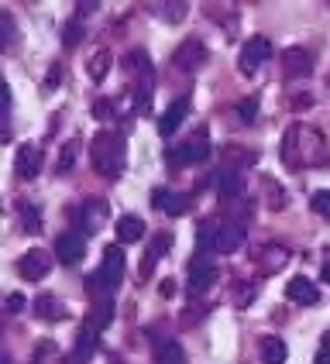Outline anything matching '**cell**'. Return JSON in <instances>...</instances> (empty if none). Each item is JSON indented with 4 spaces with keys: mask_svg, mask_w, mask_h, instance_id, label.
<instances>
[{
    "mask_svg": "<svg viewBox=\"0 0 330 364\" xmlns=\"http://www.w3.org/2000/svg\"><path fill=\"white\" fill-rule=\"evenodd\" d=\"M282 159L289 168H313L324 159V138L316 127L307 124H292L286 131V141H282Z\"/></svg>",
    "mask_w": 330,
    "mask_h": 364,
    "instance_id": "1",
    "label": "cell"
},
{
    "mask_svg": "<svg viewBox=\"0 0 330 364\" xmlns=\"http://www.w3.org/2000/svg\"><path fill=\"white\" fill-rule=\"evenodd\" d=\"M90 159H93V168L103 179H117L127 165V144L117 131H100L93 144H90Z\"/></svg>",
    "mask_w": 330,
    "mask_h": 364,
    "instance_id": "2",
    "label": "cell"
},
{
    "mask_svg": "<svg viewBox=\"0 0 330 364\" xmlns=\"http://www.w3.org/2000/svg\"><path fill=\"white\" fill-rule=\"evenodd\" d=\"M247 241L245 227L238 220H206L203 227H200V237H196V244H200V251H220V255H234V251H241Z\"/></svg>",
    "mask_w": 330,
    "mask_h": 364,
    "instance_id": "3",
    "label": "cell"
},
{
    "mask_svg": "<svg viewBox=\"0 0 330 364\" xmlns=\"http://www.w3.org/2000/svg\"><path fill=\"white\" fill-rule=\"evenodd\" d=\"M124 272H127L124 251L117 247V244H110V247L103 251L100 268L93 272V275H97V279H93V285H100V289H117V285L124 282Z\"/></svg>",
    "mask_w": 330,
    "mask_h": 364,
    "instance_id": "4",
    "label": "cell"
},
{
    "mask_svg": "<svg viewBox=\"0 0 330 364\" xmlns=\"http://www.w3.org/2000/svg\"><path fill=\"white\" fill-rule=\"evenodd\" d=\"M186 282H189V292H206L210 285L217 282V264H213V258L206 251H200L196 258H189V264H186Z\"/></svg>",
    "mask_w": 330,
    "mask_h": 364,
    "instance_id": "5",
    "label": "cell"
},
{
    "mask_svg": "<svg viewBox=\"0 0 330 364\" xmlns=\"http://www.w3.org/2000/svg\"><path fill=\"white\" fill-rule=\"evenodd\" d=\"M272 59V41L265 38V35H255V38H247L245 45H241V55H238V65H241V73L245 76H251L262 62Z\"/></svg>",
    "mask_w": 330,
    "mask_h": 364,
    "instance_id": "6",
    "label": "cell"
},
{
    "mask_svg": "<svg viewBox=\"0 0 330 364\" xmlns=\"http://www.w3.org/2000/svg\"><path fill=\"white\" fill-rule=\"evenodd\" d=\"M48 268H52V255H48L45 247H31V251H24V258L18 262V272L28 279V282H41V279L48 275Z\"/></svg>",
    "mask_w": 330,
    "mask_h": 364,
    "instance_id": "7",
    "label": "cell"
},
{
    "mask_svg": "<svg viewBox=\"0 0 330 364\" xmlns=\"http://www.w3.org/2000/svg\"><path fill=\"white\" fill-rule=\"evenodd\" d=\"M206 159H210V141H206L203 134H196L193 141H186L169 151V162L172 165H200Z\"/></svg>",
    "mask_w": 330,
    "mask_h": 364,
    "instance_id": "8",
    "label": "cell"
},
{
    "mask_svg": "<svg viewBox=\"0 0 330 364\" xmlns=\"http://www.w3.org/2000/svg\"><path fill=\"white\" fill-rule=\"evenodd\" d=\"M82 255H86V234L65 230V234L55 237V258H59L62 264H76Z\"/></svg>",
    "mask_w": 330,
    "mask_h": 364,
    "instance_id": "9",
    "label": "cell"
},
{
    "mask_svg": "<svg viewBox=\"0 0 330 364\" xmlns=\"http://www.w3.org/2000/svg\"><path fill=\"white\" fill-rule=\"evenodd\" d=\"M206 59H210V55H206L203 41H196V38L183 41V45L176 48V55H172V62H176L183 73H196V69H203Z\"/></svg>",
    "mask_w": 330,
    "mask_h": 364,
    "instance_id": "10",
    "label": "cell"
},
{
    "mask_svg": "<svg viewBox=\"0 0 330 364\" xmlns=\"http://www.w3.org/2000/svg\"><path fill=\"white\" fill-rule=\"evenodd\" d=\"M151 206L159 210V213H169V217H183L186 210H189V196L186 193H176V189H155L151 193Z\"/></svg>",
    "mask_w": 330,
    "mask_h": 364,
    "instance_id": "11",
    "label": "cell"
},
{
    "mask_svg": "<svg viewBox=\"0 0 330 364\" xmlns=\"http://www.w3.org/2000/svg\"><path fill=\"white\" fill-rule=\"evenodd\" d=\"M282 73H286L289 80L309 76L313 73V55H309L307 48H289L286 55H282Z\"/></svg>",
    "mask_w": 330,
    "mask_h": 364,
    "instance_id": "12",
    "label": "cell"
},
{
    "mask_svg": "<svg viewBox=\"0 0 330 364\" xmlns=\"http://www.w3.org/2000/svg\"><path fill=\"white\" fill-rule=\"evenodd\" d=\"M41 148L38 144H21L18 148V176L21 179H35L41 172Z\"/></svg>",
    "mask_w": 330,
    "mask_h": 364,
    "instance_id": "13",
    "label": "cell"
},
{
    "mask_svg": "<svg viewBox=\"0 0 330 364\" xmlns=\"http://www.w3.org/2000/svg\"><path fill=\"white\" fill-rule=\"evenodd\" d=\"M169 247H172V234H155V237H151L148 255H144V262H142V279H148V275L155 272V264L169 255Z\"/></svg>",
    "mask_w": 330,
    "mask_h": 364,
    "instance_id": "14",
    "label": "cell"
},
{
    "mask_svg": "<svg viewBox=\"0 0 330 364\" xmlns=\"http://www.w3.org/2000/svg\"><path fill=\"white\" fill-rule=\"evenodd\" d=\"M186 114H189V100H186V97L172 100L169 107H165L162 121H159V131H162L165 138H169V134H176V131H179V124L186 121Z\"/></svg>",
    "mask_w": 330,
    "mask_h": 364,
    "instance_id": "15",
    "label": "cell"
},
{
    "mask_svg": "<svg viewBox=\"0 0 330 364\" xmlns=\"http://www.w3.org/2000/svg\"><path fill=\"white\" fill-rule=\"evenodd\" d=\"M286 296L292 299V303H303V306H316V299H320L316 285L309 282V279H303V275L289 279V282H286Z\"/></svg>",
    "mask_w": 330,
    "mask_h": 364,
    "instance_id": "16",
    "label": "cell"
},
{
    "mask_svg": "<svg viewBox=\"0 0 330 364\" xmlns=\"http://www.w3.org/2000/svg\"><path fill=\"white\" fill-rule=\"evenodd\" d=\"M144 237V220L138 213H124L117 217V241L121 244H134Z\"/></svg>",
    "mask_w": 330,
    "mask_h": 364,
    "instance_id": "17",
    "label": "cell"
},
{
    "mask_svg": "<svg viewBox=\"0 0 330 364\" xmlns=\"http://www.w3.org/2000/svg\"><path fill=\"white\" fill-rule=\"evenodd\" d=\"M241 176H238V168H217V176H213V189L224 196V200H234L238 193H241Z\"/></svg>",
    "mask_w": 330,
    "mask_h": 364,
    "instance_id": "18",
    "label": "cell"
},
{
    "mask_svg": "<svg viewBox=\"0 0 330 364\" xmlns=\"http://www.w3.org/2000/svg\"><path fill=\"white\" fill-rule=\"evenodd\" d=\"M258 354H262L265 364H286V344H282V337H262Z\"/></svg>",
    "mask_w": 330,
    "mask_h": 364,
    "instance_id": "19",
    "label": "cell"
},
{
    "mask_svg": "<svg viewBox=\"0 0 330 364\" xmlns=\"http://www.w3.org/2000/svg\"><path fill=\"white\" fill-rule=\"evenodd\" d=\"M110 65H114V55L107 52V48H97L90 59H86V73H90V80L100 82L107 73H110Z\"/></svg>",
    "mask_w": 330,
    "mask_h": 364,
    "instance_id": "20",
    "label": "cell"
},
{
    "mask_svg": "<svg viewBox=\"0 0 330 364\" xmlns=\"http://www.w3.org/2000/svg\"><path fill=\"white\" fill-rule=\"evenodd\" d=\"M35 313H38L41 320H62V316H65V306H62L55 296L41 292L38 299H35Z\"/></svg>",
    "mask_w": 330,
    "mask_h": 364,
    "instance_id": "21",
    "label": "cell"
},
{
    "mask_svg": "<svg viewBox=\"0 0 330 364\" xmlns=\"http://www.w3.org/2000/svg\"><path fill=\"white\" fill-rule=\"evenodd\" d=\"M114 320V303L110 299H97L93 303V309L86 313V323L90 326H97V330H107V323Z\"/></svg>",
    "mask_w": 330,
    "mask_h": 364,
    "instance_id": "22",
    "label": "cell"
},
{
    "mask_svg": "<svg viewBox=\"0 0 330 364\" xmlns=\"http://www.w3.org/2000/svg\"><path fill=\"white\" fill-rule=\"evenodd\" d=\"M107 217H110V206H107V203H86V206H82V220H86V230H97V227H100L103 220H107Z\"/></svg>",
    "mask_w": 330,
    "mask_h": 364,
    "instance_id": "23",
    "label": "cell"
},
{
    "mask_svg": "<svg viewBox=\"0 0 330 364\" xmlns=\"http://www.w3.org/2000/svg\"><path fill=\"white\" fill-rule=\"evenodd\" d=\"M155 358H159V364H186L183 347L176 344V341H162V344L155 347Z\"/></svg>",
    "mask_w": 330,
    "mask_h": 364,
    "instance_id": "24",
    "label": "cell"
},
{
    "mask_svg": "<svg viewBox=\"0 0 330 364\" xmlns=\"http://www.w3.org/2000/svg\"><path fill=\"white\" fill-rule=\"evenodd\" d=\"M127 69H131L134 76H142V80H151V59H148V52H144V48L127 52Z\"/></svg>",
    "mask_w": 330,
    "mask_h": 364,
    "instance_id": "25",
    "label": "cell"
},
{
    "mask_svg": "<svg viewBox=\"0 0 330 364\" xmlns=\"http://www.w3.org/2000/svg\"><path fill=\"white\" fill-rule=\"evenodd\" d=\"M21 227H24L28 234H38L41 230V213L35 203H21Z\"/></svg>",
    "mask_w": 330,
    "mask_h": 364,
    "instance_id": "26",
    "label": "cell"
},
{
    "mask_svg": "<svg viewBox=\"0 0 330 364\" xmlns=\"http://www.w3.org/2000/svg\"><path fill=\"white\" fill-rule=\"evenodd\" d=\"M31 364H65L59 358V347L52 344V341H41L38 347H35V361Z\"/></svg>",
    "mask_w": 330,
    "mask_h": 364,
    "instance_id": "27",
    "label": "cell"
},
{
    "mask_svg": "<svg viewBox=\"0 0 330 364\" xmlns=\"http://www.w3.org/2000/svg\"><path fill=\"white\" fill-rule=\"evenodd\" d=\"M131 100H134V110H138V114H148V110H151V80L138 82V90H134Z\"/></svg>",
    "mask_w": 330,
    "mask_h": 364,
    "instance_id": "28",
    "label": "cell"
},
{
    "mask_svg": "<svg viewBox=\"0 0 330 364\" xmlns=\"http://www.w3.org/2000/svg\"><path fill=\"white\" fill-rule=\"evenodd\" d=\"M82 35H86V31H82V21H69L65 31H62V45H65V48H76L82 41Z\"/></svg>",
    "mask_w": 330,
    "mask_h": 364,
    "instance_id": "29",
    "label": "cell"
},
{
    "mask_svg": "<svg viewBox=\"0 0 330 364\" xmlns=\"http://www.w3.org/2000/svg\"><path fill=\"white\" fill-rule=\"evenodd\" d=\"M265 200H268L272 210H282V206H286V193H282V186H279V182L265 179Z\"/></svg>",
    "mask_w": 330,
    "mask_h": 364,
    "instance_id": "30",
    "label": "cell"
},
{
    "mask_svg": "<svg viewBox=\"0 0 330 364\" xmlns=\"http://www.w3.org/2000/svg\"><path fill=\"white\" fill-rule=\"evenodd\" d=\"M76 148H80V141H65V148H62V155H59V172L62 176L73 172V165H76Z\"/></svg>",
    "mask_w": 330,
    "mask_h": 364,
    "instance_id": "31",
    "label": "cell"
},
{
    "mask_svg": "<svg viewBox=\"0 0 330 364\" xmlns=\"http://www.w3.org/2000/svg\"><path fill=\"white\" fill-rule=\"evenodd\" d=\"M309 206H313V213H316V217H330V189H320V193H313Z\"/></svg>",
    "mask_w": 330,
    "mask_h": 364,
    "instance_id": "32",
    "label": "cell"
},
{
    "mask_svg": "<svg viewBox=\"0 0 330 364\" xmlns=\"http://www.w3.org/2000/svg\"><path fill=\"white\" fill-rule=\"evenodd\" d=\"M155 14H162L165 21H179L186 14V4L183 0H176V4H162V7H155Z\"/></svg>",
    "mask_w": 330,
    "mask_h": 364,
    "instance_id": "33",
    "label": "cell"
},
{
    "mask_svg": "<svg viewBox=\"0 0 330 364\" xmlns=\"http://www.w3.org/2000/svg\"><path fill=\"white\" fill-rule=\"evenodd\" d=\"M255 114H258V97H247V100H241L238 103V117H241V121H255Z\"/></svg>",
    "mask_w": 330,
    "mask_h": 364,
    "instance_id": "34",
    "label": "cell"
},
{
    "mask_svg": "<svg viewBox=\"0 0 330 364\" xmlns=\"http://www.w3.org/2000/svg\"><path fill=\"white\" fill-rule=\"evenodd\" d=\"M0 24H4V28H0V35H4V38H0V45L7 48V45L14 41V21H11V14H7V11H0Z\"/></svg>",
    "mask_w": 330,
    "mask_h": 364,
    "instance_id": "35",
    "label": "cell"
},
{
    "mask_svg": "<svg viewBox=\"0 0 330 364\" xmlns=\"http://www.w3.org/2000/svg\"><path fill=\"white\" fill-rule=\"evenodd\" d=\"M93 117H97V121H110V117H114V100H97L93 103Z\"/></svg>",
    "mask_w": 330,
    "mask_h": 364,
    "instance_id": "36",
    "label": "cell"
},
{
    "mask_svg": "<svg viewBox=\"0 0 330 364\" xmlns=\"http://www.w3.org/2000/svg\"><path fill=\"white\" fill-rule=\"evenodd\" d=\"M313 364H330V333L320 341V347H316V358H313Z\"/></svg>",
    "mask_w": 330,
    "mask_h": 364,
    "instance_id": "37",
    "label": "cell"
},
{
    "mask_svg": "<svg viewBox=\"0 0 330 364\" xmlns=\"http://www.w3.org/2000/svg\"><path fill=\"white\" fill-rule=\"evenodd\" d=\"M24 303H28V299H24V296H18V292H14V296H7V313H21V309H24Z\"/></svg>",
    "mask_w": 330,
    "mask_h": 364,
    "instance_id": "38",
    "label": "cell"
},
{
    "mask_svg": "<svg viewBox=\"0 0 330 364\" xmlns=\"http://www.w3.org/2000/svg\"><path fill=\"white\" fill-rule=\"evenodd\" d=\"M59 80H62V69L55 65V69H48V76H45V86H48V90H55V86H59Z\"/></svg>",
    "mask_w": 330,
    "mask_h": 364,
    "instance_id": "39",
    "label": "cell"
},
{
    "mask_svg": "<svg viewBox=\"0 0 330 364\" xmlns=\"http://www.w3.org/2000/svg\"><path fill=\"white\" fill-rule=\"evenodd\" d=\"M65 364H86V354H80V350H76L73 358H65Z\"/></svg>",
    "mask_w": 330,
    "mask_h": 364,
    "instance_id": "40",
    "label": "cell"
}]
</instances>
